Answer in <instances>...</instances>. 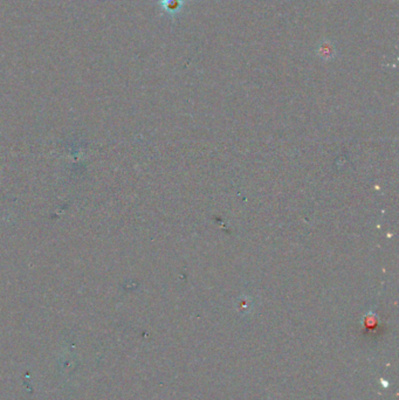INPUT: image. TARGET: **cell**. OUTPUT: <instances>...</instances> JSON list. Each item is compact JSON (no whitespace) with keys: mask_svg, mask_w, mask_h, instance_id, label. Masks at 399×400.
<instances>
[{"mask_svg":"<svg viewBox=\"0 0 399 400\" xmlns=\"http://www.w3.org/2000/svg\"><path fill=\"white\" fill-rule=\"evenodd\" d=\"M166 3H168L165 6L166 10L175 12V11L180 9V5H181L180 0H166Z\"/></svg>","mask_w":399,"mask_h":400,"instance_id":"1","label":"cell"}]
</instances>
